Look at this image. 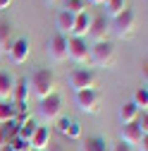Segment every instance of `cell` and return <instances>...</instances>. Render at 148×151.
Masks as SVG:
<instances>
[{"instance_id": "obj_4", "label": "cell", "mask_w": 148, "mask_h": 151, "mask_svg": "<svg viewBox=\"0 0 148 151\" xmlns=\"http://www.w3.org/2000/svg\"><path fill=\"white\" fill-rule=\"evenodd\" d=\"M134 27H136V14L132 10H124L120 17H115L112 31L117 34V39H129L134 34Z\"/></svg>"}, {"instance_id": "obj_12", "label": "cell", "mask_w": 148, "mask_h": 151, "mask_svg": "<svg viewBox=\"0 0 148 151\" xmlns=\"http://www.w3.org/2000/svg\"><path fill=\"white\" fill-rule=\"evenodd\" d=\"M143 137H148V134H143L134 122H132V125H122V144H127V146H139V142H141Z\"/></svg>"}, {"instance_id": "obj_30", "label": "cell", "mask_w": 148, "mask_h": 151, "mask_svg": "<svg viewBox=\"0 0 148 151\" xmlns=\"http://www.w3.org/2000/svg\"><path fill=\"white\" fill-rule=\"evenodd\" d=\"M139 151H148V137H143L141 142H139V146H136Z\"/></svg>"}, {"instance_id": "obj_23", "label": "cell", "mask_w": 148, "mask_h": 151, "mask_svg": "<svg viewBox=\"0 0 148 151\" xmlns=\"http://www.w3.org/2000/svg\"><path fill=\"white\" fill-rule=\"evenodd\" d=\"M124 0H107L105 3V19H115V17H120L124 12Z\"/></svg>"}, {"instance_id": "obj_33", "label": "cell", "mask_w": 148, "mask_h": 151, "mask_svg": "<svg viewBox=\"0 0 148 151\" xmlns=\"http://www.w3.org/2000/svg\"><path fill=\"white\" fill-rule=\"evenodd\" d=\"M86 3H88V5H105L107 0H86Z\"/></svg>"}, {"instance_id": "obj_1", "label": "cell", "mask_w": 148, "mask_h": 151, "mask_svg": "<svg viewBox=\"0 0 148 151\" xmlns=\"http://www.w3.org/2000/svg\"><path fill=\"white\" fill-rule=\"evenodd\" d=\"M26 84H31L33 96H38V99L43 101L46 96L55 93V74H53L50 70H36Z\"/></svg>"}, {"instance_id": "obj_15", "label": "cell", "mask_w": 148, "mask_h": 151, "mask_svg": "<svg viewBox=\"0 0 148 151\" xmlns=\"http://www.w3.org/2000/svg\"><path fill=\"white\" fill-rule=\"evenodd\" d=\"M58 122H60V127H58V129L62 132L65 137H69V139H79V137H81V127H79L77 122H72L69 118H60Z\"/></svg>"}, {"instance_id": "obj_5", "label": "cell", "mask_w": 148, "mask_h": 151, "mask_svg": "<svg viewBox=\"0 0 148 151\" xmlns=\"http://www.w3.org/2000/svg\"><path fill=\"white\" fill-rule=\"evenodd\" d=\"M69 86H72L74 93L96 89V77H93V72H88V70H74V72L69 74Z\"/></svg>"}, {"instance_id": "obj_22", "label": "cell", "mask_w": 148, "mask_h": 151, "mask_svg": "<svg viewBox=\"0 0 148 151\" xmlns=\"http://www.w3.org/2000/svg\"><path fill=\"white\" fill-rule=\"evenodd\" d=\"M38 129V125H36L33 120H22L19 122V132H17V139H24V142H31V137H33V132Z\"/></svg>"}, {"instance_id": "obj_27", "label": "cell", "mask_w": 148, "mask_h": 151, "mask_svg": "<svg viewBox=\"0 0 148 151\" xmlns=\"http://www.w3.org/2000/svg\"><path fill=\"white\" fill-rule=\"evenodd\" d=\"M134 125L143 132V134H148V113H146V110H141V113H139V118H136V122H134Z\"/></svg>"}, {"instance_id": "obj_36", "label": "cell", "mask_w": 148, "mask_h": 151, "mask_svg": "<svg viewBox=\"0 0 148 151\" xmlns=\"http://www.w3.org/2000/svg\"><path fill=\"white\" fill-rule=\"evenodd\" d=\"M0 149H3V146H0Z\"/></svg>"}, {"instance_id": "obj_34", "label": "cell", "mask_w": 148, "mask_h": 151, "mask_svg": "<svg viewBox=\"0 0 148 151\" xmlns=\"http://www.w3.org/2000/svg\"><path fill=\"white\" fill-rule=\"evenodd\" d=\"M43 3H48V5H55V3H58V0H43Z\"/></svg>"}, {"instance_id": "obj_35", "label": "cell", "mask_w": 148, "mask_h": 151, "mask_svg": "<svg viewBox=\"0 0 148 151\" xmlns=\"http://www.w3.org/2000/svg\"><path fill=\"white\" fill-rule=\"evenodd\" d=\"M0 151H12V149H10V146H3V149H0Z\"/></svg>"}, {"instance_id": "obj_10", "label": "cell", "mask_w": 148, "mask_h": 151, "mask_svg": "<svg viewBox=\"0 0 148 151\" xmlns=\"http://www.w3.org/2000/svg\"><path fill=\"white\" fill-rule=\"evenodd\" d=\"M10 58L14 65H22L29 60V41L26 39H17L12 41V48H10Z\"/></svg>"}, {"instance_id": "obj_8", "label": "cell", "mask_w": 148, "mask_h": 151, "mask_svg": "<svg viewBox=\"0 0 148 151\" xmlns=\"http://www.w3.org/2000/svg\"><path fill=\"white\" fill-rule=\"evenodd\" d=\"M48 55H50L55 63L67 60V39H65L62 34H55L53 39L48 41Z\"/></svg>"}, {"instance_id": "obj_28", "label": "cell", "mask_w": 148, "mask_h": 151, "mask_svg": "<svg viewBox=\"0 0 148 151\" xmlns=\"http://www.w3.org/2000/svg\"><path fill=\"white\" fill-rule=\"evenodd\" d=\"M12 151H31V146H29V142H24V139H12L10 144H7Z\"/></svg>"}, {"instance_id": "obj_6", "label": "cell", "mask_w": 148, "mask_h": 151, "mask_svg": "<svg viewBox=\"0 0 148 151\" xmlns=\"http://www.w3.org/2000/svg\"><path fill=\"white\" fill-rule=\"evenodd\" d=\"M77 108L81 110V113H98V108H100V93L96 91V89H88V91H79L77 93Z\"/></svg>"}, {"instance_id": "obj_14", "label": "cell", "mask_w": 148, "mask_h": 151, "mask_svg": "<svg viewBox=\"0 0 148 151\" xmlns=\"http://www.w3.org/2000/svg\"><path fill=\"white\" fill-rule=\"evenodd\" d=\"M17 132H19V122L17 120L0 125V146H7L12 139H17Z\"/></svg>"}, {"instance_id": "obj_3", "label": "cell", "mask_w": 148, "mask_h": 151, "mask_svg": "<svg viewBox=\"0 0 148 151\" xmlns=\"http://www.w3.org/2000/svg\"><path fill=\"white\" fill-rule=\"evenodd\" d=\"M88 58L93 60L98 67H110L112 60H115V48H112V43L100 41V43H96L93 48H88Z\"/></svg>"}, {"instance_id": "obj_18", "label": "cell", "mask_w": 148, "mask_h": 151, "mask_svg": "<svg viewBox=\"0 0 148 151\" xmlns=\"http://www.w3.org/2000/svg\"><path fill=\"white\" fill-rule=\"evenodd\" d=\"M26 96H29V84H26V79H14L12 101H14V103H26Z\"/></svg>"}, {"instance_id": "obj_2", "label": "cell", "mask_w": 148, "mask_h": 151, "mask_svg": "<svg viewBox=\"0 0 148 151\" xmlns=\"http://www.w3.org/2000/svg\"><path fill=\"white\" fill-rule=\"evenodd\" d=\"M60 115H62V99L58 93H50L38 103V118L43 122H55L60 120Z\"/></svg>"}, {"instance_id": "obj_24", "label": "cell", "mask_w": 148, "mask_h": 151, "mask_svg": "<svg viewBox=\"0 0 148 151\" xmlns=\"http://www.w3.org/2000/svg\"><path fill=\"white\" fill-rule=\"evenodd\" d=\"M12 120H17V115H14V106L7 103V101H0V125L12 122Z\"/></svg>"}, {"instance_id": "obj_16", "label": "cell", "mask_w": 148, "mask_h": 151, "mask_svg": "<svg viewBox=\"0 0 148 151\" xmlns=\"http://www.w3.org/2000/svg\"><path fill=\"white\" fill-rule=\"evenodd\" d=\"M12 89H14L12 74L0 72V101H12Z\"/></svg>"}, {"instance_id": "obj_9", "label": "cell", "mask_w": 148, "mask_h": 151, "mask_svg": "<svg viewBox=\"0 0 148 151\" xmlns=\"http://www.w3.org/2000/svg\"><path fill=\"white\" fill-rule=\"evenodd\" d=\"M110 31V24L105 19V14H96V17H91V29H88V36L93 39L96 43L105 41V36Z\"/></svg>"}, {"instance_id": "obj_32", "label": "cell", "mask_w": 148, "mask_h": 151, "mask_svg": "<svg viewBox=\"0 0 148 151\" xmlns=\"http://www.w3.org/2000/svg\"><path fill=\"white\" fill-rule=\"evenodd\" d=\"M12 5V0H0V10H7Z\"/></svg>"}, {"instance_id": "obj_19", "label": "cell", "mask_w": 148, "mask_h": 151, "mask_svg": "<svg viewBox=\"0 0 148 151\" xmlns=\"http://www.w3.org/2000/svg\"><path fill=\"white\" fill-rule=\"evenodd\" d=\"M139 113H141V110H139L134 103H124V106L120 108V120H122V125H132V122H136Z\"/></svg>"}, {"instance_id": "obj_20", "label": "cell", "mask_w": 148, "mask_h": 151, "mask_svg": "<svg viewBox=\"0 0 148 151\" xmlns=\"http://www.w3.org/2000/svg\"><path fill=\"white\" fill-rule=\"evenodd\" d=\"M81 151H110V146L100 137H86L81 142Z\"/></svg>"}, {"instance_id": "obj_11", "label": "cell", "mask_w": 148, "mask_h": 151, "mask_svg": "<svg viewBox=\"0 0 148 151\" xmlns=\"http://www.w3.org/2000/svg\"><path fill=\"white\" fill-rule=\"evenodd\" d=\"M48 144H50V127L48 125H38V129L33 132L29 146H31V151H43Z\"/></svg>"}, {"instance_id": "obj_21", "label": "cell", "mask_w": 148, "mask_h": 151, "mask_svg": "<svg viewBox=\"0 0 148 151\" xmlns=\"http://www.w3.org/2000/svg\"><path fill=\"white\" fill-rule=\"evenodd\" d=\"M55 24H58V34H72V27H74V17L69 14V12H60L58 14V19H55Z\"/></svg>"}, {"instance_id": "obj_13", "label": "cell", "mask_w": 148, "mask_h": 151, "mask_svg": "<svg viewBox=\"0 0 148 151\" xmlns=\"http://www.w3.org/2000/svg\"><path fill=\"white\" fill-rule=\"evenodd\" d=\"M91 29V14L88 12H81L74 17V27H72V36L74 39H84Z\"/></svg>"}, {"instance_id": "obj_25", "label": "cell", "mask_w": 148, "mask_h": 151, "mask_svg": "<svg viewBox=\"0 0 148 151\" xmlns=\"http://www.w3.org/2000/svg\"><path fill=\"white\" fill-rule=\"evenodd\" d=\"M139 110H146L148 108V91H146V86H141V89H136L134 91V101H132Z\"/></svg>"}, {"instance_id": "obj_31", "label": "cell", "mask_w": 148, "mask_h": 151, "mask_svg": "<svg viewBox=\"0 0 148 151\" xmlns=\"http://www.w3.org/2000/svg\"><path fill=\"white\" fill-rule=\"evenodd\" d=\"M110 151H129V146L120 142V144H115V146H112V149H110Z\"/></svg>"}, {"instance_id": "obj_17", "label": "cell", "mask_w": 148, "mask_h": 151, "mask_svg": "<svg viewBox=\"0 0 148 151\" xmlns=\"http://www.w3.org/2000/svg\"><path fill=\"white\" fill-rule=\"evenodd\" d=\"M12 48V27L7 22H0V53H10Z\"/></svg>"}, {"instance_id": "obj_7", "label": "cell", "mask_w": 148, "mask_h": 151, "mask_svg": "<svg viewBox=\"0 0 148 151\" xmlns=\"http://www.w3.org/2000/svg\"><path fill=\"white\" fill-rule=\"evenodd\" d=\"M67 58L69 60H74V63H79V65H84V63H88L91 58H88V46H86V41L84 39H72L67 41Z\"/></svg>"}, {"instance_id": "obj_26", "label": "cell", "mask_w": 148, "mask_h": 151, "mask_svg": "<svg viewBox=\"0 0 148 151\" xmlns=\"http://www.w3.org/2000/svg\"><path fill=\"white\" fill-rule=\"evenodd\" d=\"M65 12H69L72 17H77V14L86 12V3H84V0H67V5H65Z\"/></svg>"}, {"instance_id": "obj_29", "label": "cell", "mask_w": 148, "mask_h": 151, "mask_svg": "<svg viewBox=\"0 0 148 151\" xmlns=\"http://www.w3.org/2000/svg\"><path fill=\"white\" fill-rule=\"evenodd\" d=\"M43 151H65V149H62V144H55V142H50V144H48Z\"/></svg>"}]
</instances>
